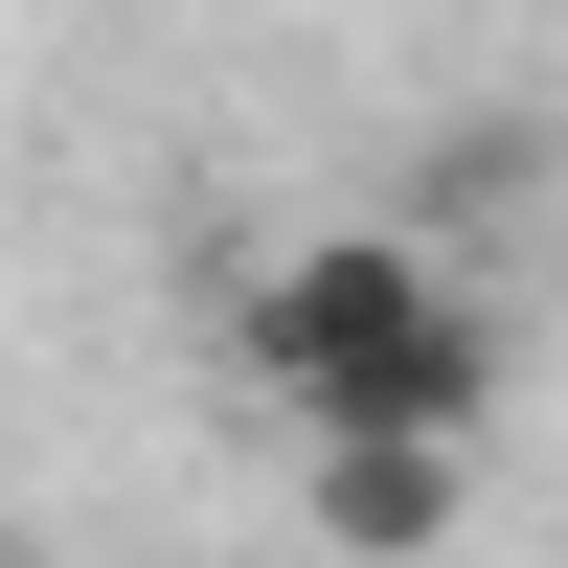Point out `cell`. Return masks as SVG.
I'll return each instance as SVG.
<instances>
[{
    "mask_svg": "<svg viewBox=\"0 0 568 568\" xmlns=\"http://www.w3.org/2000/svg\"><path fill=\"white\" fill-rule=\"evenodd\" d=\"M251 387L296 433H478L500 364H478V318H455V273L409 227H296L251 273Z\"/></svg>",
    "mask_w": 568,
    "mask_h": 568,
    "instance_id": "1",
    "label": "cell"
},
{
    "mask_svg": "<svg viewBox=\"0 0 568 568\" xmlns=\"http://www.w3.org/2000/svg\"><path fill=\"white\" fill-rule=\"evenodd\" d=\"M296 478H318V546L342 568H433L455 500H478V433H296Z\"/></svg>",
    "mask_w": 568,
    "mask_h": 568,
    "instance_id": "2",
    "label": "cell"
}]
</instances>
